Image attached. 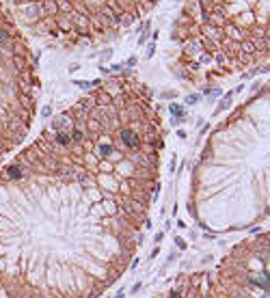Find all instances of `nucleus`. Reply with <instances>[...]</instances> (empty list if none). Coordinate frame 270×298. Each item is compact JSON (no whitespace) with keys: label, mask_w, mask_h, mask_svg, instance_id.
<instances>
[{"label":"nucleus","mask_w":270,"mask_h":298,"mask_svg":"<svg viewBox=\"0 0 270 298\" xmlns=\"http://www.w3.org/2000/svg\"><path fill=\"white\" fill-rule=\"evenodd\" d=\"M102 82L0 169V298H97L128 266L156 149L121 138L132 89Z\"/></svg>","instance_id":"obj_1"},{"label":"nucleus","mask_w":270,"mask_h":298,"mask_svg":"<svg viewBox=\"0 0 270 298\" xmlns=\"http://www.w3.org/2000/svg\"><path fill=\"white\" fill-rule=\"evenodd\" d=\"M37 58L15 13L0 0V160L28 134L39 99Z\"/></svg>","instance_id":"obj_2"},{"label":"nucleus","mask_w":270,"mask_h":298,"mask_svg":"<svg viewBox=\"0 0 270 298\" xmlns=\"http://www.w3.org/2000/svg\"><path fill=\"white\" fill-rule=\"evenodd\" d=\"M171 112H173L175 117H184V108H181L180 104H171Z\"/></svg>","instance_id":"obj_3"},{"label":"nucleus","mask_w":270,"mask_h":298,"mask_svg":"<svg viewBox=\"0 0 270 298\" xmlns=\"http://www.w3.org/2000/svg\"><path fill=\"white\" fill-rule=\"evenodd\" d=\"M229 97H231V93H229V95H225V99H223V102H221V104H218V108H216V110H218V112H221V110H225L227 106H229Z\"/></svg>","instance_id":"obj_4"},{"label":"nucleus","mask_w":270,"mask_h":298,"mask_svg":"<svg viewBox=\"0 0 270 298\" xmlns=\"http://www.w3.org/2000/svg\"><path fill=\"white\" fill-rule=\"evenodd\" d=\"M175 246H177L180 251H184V249H186V242H184L181 238H175Z\"/></svg>","instance_id":"obj_5"},{"label":"nucleus","mask_w":270,"mask_h":298,"mask_svg":"<svg viewBox=\"0 0 270 298\" xmlns=\"http://www.w3.org/2000/svg\"><path fill=\"white\" fill-rule=\"evenodd\" d=\"M199 102V95H188L186 97V104H197Z\"/></svg>","instance_id":"obj_6"},{"label":"nucleus","mask_w":270,"mask_h":298,"mask_svg":"<svg viewBox=\"0 0 270 298\" xmlns=\"http://www.w3.org/2000/svg\"><path fill=\"white\" fill-rule=\"evenodd\" d=\"M153 50H156V48H153V43H149V48H147V54H145V58H151V56H153Z\"/></svg>","instance_id":"obj_7"},{"label":"nucleus","mask_w":270,"mask_h":298,"mask_svg":"<svg viewBox=\"0 0 270 298\" xmlns=\"http://www.w3.org/2000/svg\"><path fill=\"white\" fill-rule=\"evenodd\" d=\"M50 115H52V108H50V106H45L43 110H41V117H50Z\"/></svg>","instance_id":"obj_8"},{"label":"nucleus","mask_w":270,"mask_h":298,"mask_svg":"<svg viewBox=\"0 0 270 298\" xmlns=\"http://www.w3.org/2000/svg\"><path fill=\"white\" fill-rule=\"evenodd\" d=\"M140 287H143V285H140V283H136L134 287H132V294H136V292H138V290H140Z\"/></svg>","instance_id":"obj_9"}]
</instances>
